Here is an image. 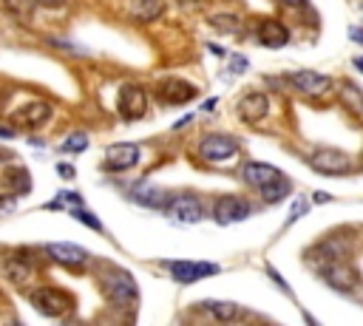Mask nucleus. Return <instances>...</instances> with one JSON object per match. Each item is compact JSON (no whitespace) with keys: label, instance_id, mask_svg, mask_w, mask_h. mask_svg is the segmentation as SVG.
<instances>
[{"label":"nucleus","instance_id":"1a4fd4ad","mask_svg":"<svg viewBox=\"0 0 363 326\" xmlns=\"http://www.w3.org/2000/svg\"><path fill=\"white\" fill-rule=\"evenodd\" d=\"M193 94H196V88H193L190 82L179 79V77H164V79L156 85V96L164 99L167 105H182V102L193 99Z\"/></svg>","mask_w":363,"mask_h":326},{"label":"nucleus","instance_id":"7c9ffc66","mask_svg":"<svg viewBox=\"0 0 363 326\" xmlns=\"http://www.w3.org/2000/svg\"><path fill=\"white\" fill-rule=\"evenodd\" d=\"M60 173H62V176H68V179L74 176V170H71V164H60Z\"/></svg>","mask_w":363,"mask_h":326},{"label":"nucleus","instance_id":"7ed1b4c3","mask_svg":"<svg viewBox=\"0 0 363 326\" xmlns=\"http://www.w3.org/2000/svg\"><path fill=\"white\" fill-rule=\"evenodd\" d=\"M164 210H167V215H170L173 221H179V224H193V221H199V218L204 215V204H201V198L193 196V193H182V196L167 198Z\"/></svg>","mask_w":363,"mask_h":326},{"label":"nucleus","instance_id":"412c9836","mask_svg":"<svg viewBox=\"0 0 363 326\" xmlns=\"http://www.w3.org/2000/svg\"><path fill=\"white\" fill-rule=\"evenodd\" d=\"M207 23H210L213 28H218V31H224V34H241V28H244V23H241V17H238V14H233V11H221V14H210V17H207Z\"/></svg>","mask_w":363,"mask_h":326},{"label":"nucleus","instance_id":"c756f323","mask_svg":"<svg viewBox=\"0 0 363 326\" xmlns=\"http://www.w3.org/2000/svg\"><path fill=\"white\" fill-rule=\"evenodd\" d=\"M349 37L357 40V43H363V31H360V28H349Z\"/></svg>","mask_w":363,"mask_h":326},{"label":"nucleus","instance_id":"cd10ccee","mask_svg":"<svg viewBox=\"0 0 363 326\" xmlns=\"http://www.w3.org/2000/svg\"><path fill=\"white\" fill-rule=\"evenodd\" d=\"M71 215H74V218H79V221H85V224H88V227H94V230H102V224H99V221H96V218L82 207V201H77V207L71 210Z\"/></svg>","mask_w":363,"mask_h":326},{"label":"nucleus","instance_id":"f3484780","mask_svg":"<svg viewBox=\"0 0 363 326\" xmlns=\"http://www.w3.org/2000/svg\"><path fill=\"white\" fill-rule=\"evenodd\" d=\"M258 40H261L264 45H269V48H281V45L289 43V31H286L281 23H275V20H264V23L258 26Z\"/></svg>","mask_w":363,"mask_h":326},{"label":"nucleus","instance_id":"20e7f679","mask_svg":"<svg viewBox=\"0 0 363 326\" xmlns=\"http://www.w3.org/2000/svg\"><path fill=\"white\" fill-rule=\"evenodd\" d=\"M320 272H323V278L329 281V286H335V289H340V292H349V289H354V286L360 283V272H357L346 258L326 261Z\"/></svg>","mask_w":363,"mask_h":326},{"label":"nucleus","instance_id":"ddd939ff","mask_svg":"<svg viewBox=\"0 0 363 326\" xmlns=\"http://www.w3.org/2000/svg\"><path fill=\"white\" fill-rule=\"evenodd\" d=\"M267 111H269V99H267L264 94H258V91L244 94L241 102H238V116H241L244 122H258V119L267 116Z\"/></svg>","mask_w":363,"mask_h":326},{"label":"nucleus","instance_id":"bb28decb","mask_svg":"<svg viewBox=\"0 0 363 326\" xmlns=\"http://www.w3.org/2000/svg\"><path fill=\"white\" fill-rule=\"evenodd\" d=\"M85 147H88V136H85V133H74V136H68L65 145H62V150H68V153H79V150H85Z\"/></svg>","mask_w":363,"mask_h":326},{"label":"nucleus","instance_id":"9b49d317","mask_svg":"<svg viewBox=\"0 0 363 326\" xmlns=\"http://www.w3.org/2000/svg\"><path fill=\"white\" fill-rule=\"evenodd\" d=\"M289 82L309 96H320L332 88V79L326 74H318V71H295V74H289Z\"/></svg>","mask_w":363,"mask_h":326},{"label":"nucleus","instance_id":"a878e982","mask_svg":"<svg viewBox=\"0 0 363 326\" xmlns=\"http://www.w3.org/2000/svg\"><path fill=\"white\" fill-rule=\"evenodd\" d=\"M6 3V11L9 14H14L17 20H28L31 17V11H34V0H3Z\"/></svg>","mask_w":363,"mask_h":326},{"label":"nucleus","instance_id":"5701e85b","mask_svg":"<svg viewBox=\"0 0 363 326\" xmlns=\"http://www.w3.org/2000/svg\"><path fill=\"white\" fill-rule=\"evenodd\" d=\"M340 99L346 108H352L354 113H363V91L354 82H343L340 85Z\"/></svg>","mask_w":363,"mask_h":326},{"label":"nucleus","instance_id":"6e6552de","mask_svg":"<svg viewBox=\"0 0 363 326\" xmlns=\"http://www.w3.org/2000/svg\"><path fill=\"white\" fill-rule=\"evenodd\" d=\"M250 213H252V207H250V201H244L241 196H224V198L216 201V210H213V215H216L218 224L244 221Z\"/></svg>","mask_w":363,"mask_h":326},{"label":"nucleus","instance_id":"9d476101","mask_svg":"<svg viewBox=\"0 0 363 326\" xmlns=\"http://www.w3.org/2000/svg\"><path fill=\"white\" fill-rule=\"evenodd\" d=\"M147 111V94L139 85H125L119 91V113L125 119H139Z\"/></svg>","mask_w":363,"mask_h":326},{"label":"nucleus","instance_id":"b1692460","mask_svg":"<svg viewBox=\"0 0 363 326\" xmlns=\"http://www.w3.org/2000/svg\"><path fill=\"white\" fill-rule=\"evenodd\" d=\"M261 193H264V201H272V204H275V201H281V198L289 196V184H286L284 176H281V179H272L269 184H264Z\"/></svg>","mask_w":363,"mask_h":326},{"label":"nucleus","instance_id":"72a5a7b5","mask_svg":"<svg viewBox=\"0 0 363 326\" xmlns=\"http://www.w3.org/2000/svg\"><path fill=\"white\" fill-rule=\"evenodd\" d=\"M176 3H182V6H187V3H196V0H176Z\"/></svg>","mask_w":363,"mask_h":326},{"label":"nucleus","instance_id":"423d86ee","mask_svg":"<svg viewBox=\"0 0 363 326\" xmlns=\"http://www.w3.org/2000/svg\"><path fill=\"white\" fill-rule=\"evenodd\" d=\"M309 164H312V170H318V173L337 176V173L349 170V156L340 153V150H335V147H320V150H315V153L309 156Z\"/></svg>","mask_w":363,"mask_h":326},{"label":"nucleus","instance_id":"4468645a","mask_svg":"<svg viewBox=\"0 0 363 326\" xmlns=\"http://www.w3.org/2000/svg\"><path fill=\"white\" fill-rule=\"evenodd\" d=\"M45 252H48L54 261L68 264V266H82V264L88 261V252H85L82 247H77V244H65V241L48 244V247H45Z\"/></svg>","mask_w":363,"mask_h":326},{"label":"nucleus","instance_id":"dca6fc26","mask_svg":"<svg viewBox=\"0 0 363 326\" xmlns=\"http://www.w3.org/2000/svg\"><path fill=\"white\" fill-rule=\"evenodd\" d=\"M244 179L252 184V187H264L269 184L272 179H281V170L267 164V162H247L244 164Z\"/></svg>","mask_w":363,"mask_h":326},{"label":"nucleus","instance_id":"4be33fe9","mask_svg":"<svg viewBox=\"0 0 363 326\" xmlns=\"http://www.w3.org/2000/svg\"><path fill=\"white\" fill-rule=\"evenodd\" d=\"M204 306L213 312L216 320H238V317H244V309H238L230 300H204Z\"/></svg>","mask_w":363,"mask_h":326},{"label":"nucleus","instance_id":"aec40b11","mask_svg":"<svg viewBox=\"0 0 363 326\" xmlns=\"http://www.w3.org/2000/svg\"><path fill=\"white\" fill-rule=\"evenodd\" d=\"M128 11H130V17H136L142 23H150L164 11V3L162 0H130Z\"/></svg>","mask_w":363,"mask_h":326},{"label":"nucleus","instance_id":"473e14b6","mask_svg":"<svg viewBox=\"0 0 363 326\" xmlns=\"http://www.w3.org/2000/svg\"><path fill=\"white\" fill-rule=\"evenodd\" d=\"M354 68H360V71H363V57H357V60H354Z\"/></svg>","mask_w":363,"mask_h":326},{"label":"nucleus","instance_id":"f03ea898","mask_svg":"<svg viewBox=\"0 0 363 326\" xmlns=\"http://www.w3.org/2000/svg\"><path fill=\"white\" fill-rule=\"evenodd\" d=\"M102 289H105V295H108L113 303H119V306L133 303L136 295H139L133 278H130L128 272H122V269H113V272L102 275Z\"/></svg>","mask_w":363,"mask_h":326},{"label":"nucleus","instance_id":"6ab92c4d","mask_svg":"<svg viewBox=\"0 0 363 326\" xmlns=\"http://www.w3.org/2000/svg\"><path fill=\"white\" fill-rule=\"evenodd\" d=\"M349 249H352V244L346 241V238H326V241H320L318 244V255H320V261L326 264V261H337V258H346L349 255Z\"/></svg>","mask_w":363,"mask_h":326},{"label":"nucleus","instance_id":"393cba45","mask_svg":"<svg viewBox=\"0 0 363 326\" xmlns=\"http://www.w3.org/2000/svg\"><path fill=\"white\" fill-rule=\"evenodd\" d=\"M3 272H6V278H9V281H14V283H23V281H28V275H31V269H28L23 261H17V258H11V261H3Z\"/></svg>","mask_w":363,"mask_h":326},{"label":"nucleus","instance_id":"0eeeda50","mask_svg":"<svg viewBox=\"0 0 363 326\" xmlns=\"http://www.w3.org/2000/svg\"><path fill=\"white\" fill-rule=\"evenodd\" d=\"M201 153H204V159H210V162H224V159H233V156L238 153V145H235V139L227 136V133H207V136L201 139Z\"/></svg>","mask_w":363,"mask_h":326},{"label":"nucleus","instance_id":"2f4dec72","mask_svg":"<svg viewBox=\"0 0 363 326\" xmlns=\"http://www.w3.org/2000/svg\"><path fill=\"white\" fill-rule=\"evenodd\" d=\"M281 3H289V6H306V0H281Z\"/></svg>","mask_w":363,"mask_h":326},{"label":"nucleus","instance_id":"2eb2a0df","mask_svg":"<svg viewBox=\"0 0 363 326\" xmlns=\"http://www.w3.org/2000/svg\"><path fill=\"white\" fill-rule=\"evenodd\" d=\"M51 116V108H48V102H40V99H34V102H28V105H23L11 119L14 122H20V125H28V128H37V125H43L45 119Z\"/></svg>","mask_w":363,"mask_h":326},{"label":"nucleus","instance_id":"f8f14e48","mask_svg":"<svg viewBox=\"0 0 363 326\" xmlns=\"http://www.w3.org/2000/svg\"><path fill=\"white\" fill-rule=\"evenodd\" d=\"M136 162H139V147L130 142H119V145H111L105 150V167L108 170H128Z\"/></svg>","mask_w":363,"mask_h":326},{"label":"nucleus","instance_id":"39448f33","mask_svg":"<svg viewBox=\"0 0 363 326\" xmlns=\"http://www.w3.org/2000/svg\"><path fill=\"white\" fill-rule=\"evenodd\" d=\"M167 269H170L173 281H179V283H196V281L218 272L216 264H204V261H170Z\"/></svg>","mask_w":363,"mask_h":326},{"label":"nucleus","instance_id":"a211bd4d","mask_svg":"<svg viewBox=\"0 0 363 326\" xmlns=\"http://www.w3.org/2000/svg\"><path fill=\"white\" fill-rule=\"evenodd\" d=\"M133 198L139 201V204H145V207H153V210H164V204H167V193L162 190V187H150V184H139V187H133Z\"/></svg>","mask_w":363,"mask_h":326},{"label":"nucleus","instance_id":"c85d7f7f","mask_svg":"<svg viewBox=\"0 0 363 326\" xmlns=\"http://www.w3.org/2000/svg\"><path fill=\"white\" fill-rule=\"evenodd\" d=\"M37 6H45V9H57V6H62L65 0H34Z\"/></svg>","mask_w":363,"mask_h":326},{"label":"nucleus","instance_id":"f257e3e1","mask_svg":"<svg viewBox=\"0 0 363 326\" xmlns=\"http://www.w3.org/2000/svg\"><path fill=\"white\" fill-rule=\"evenodd\" d=\"M31 303H34V309H40L43 315H48V317H60V315H65V312L71 309L74 300H71V295L62 292V289L40 286V289L31 292Z\"/></svg>","mask_w":363,"mask_h":326}]
</instances>
